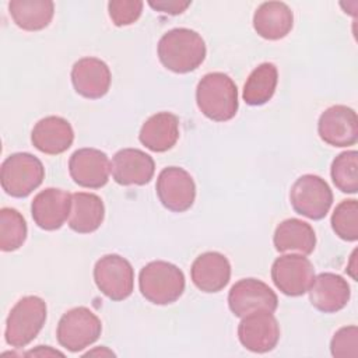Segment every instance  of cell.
<instances>
[{"label": "cell", "mask_w": 358, "mask_h": 358, "mask_svg": "<svg viewBox=\"0 0 358 358\" xmlns=\"http://www.w3.org/2000/svg\"><path fill=\"white\" fill-rule=\"evenodd\" d=\"M157 52L165 69L178 74H186L196 70L204 62L207 48L199 32L189 28H173L161 36Z\"/></svg>", "instance_id": "cell-1"}, {"label": "cell", "mask_w": 358, "mask_h": 358, "mask_svg": "<svg viewBox=\"0 0 358 358\" xmlns=\"http://www.w3.org/2000/svg\"><path fill=\"white\" fill-rule=\"evenodd\" d=\"M196 103L213 122H228L238 112V88L234 80L221 71H213L199 81Z\"/></svg>", "instance_id": "cell-2"}, {"label": "cell", "mask_w": 358, "mask_h": 358, "mask_svg": "<svg viewBox=\"0 0 358 358\" xmlns=\"http://www.w3.org/2000/svg\"><path fill=\"white\" fill-rule=\"evenodd\" d=\"M185 274L173 263L154 260L145 264L138 274L141 295L154 305L176 302L185 291Z\"/></svg>", "instance_id": "cell-3"}, {"label": "cell", "mask_w": 358, "mask_h": 358, "mask_svg": "<svg viewBox=\"0 0 358 358\" xmlns=\"http://www.w3.org/2000/svg\"><path fill=\"white\" fill-rule=\"evenodd\" d=\"M46 313V302L41 296L27 295L18 299L6 320V343L14 348L28 345L42 330Z\"/></svg>", "instance_id": "cell-4"}, {"label": "cell", "mask_w": 358, "mask_h": 358, "mask_svg": "<svg viewBox=\"0 0 358 358\" xmlns=\"http://www.w3.org/2000/svg\"><path fill=\"white\" fill-rule=\"evenodd\" d=\"M43 179V164L29 152H14L1 164L0 183L11 197L22 199L29 196L42 185Z\"/></svg>", "instance_id": "cell-5"}, {"label": "cell", "mask_w": 358, "mask_h": 358, "mask_svg": "<svg viewBox=\"0 0 358 358\" xmlns=\"http://www.w3.org/2000/svg\"><path fill=\"white\" fill-rule=\"evenodd\" d=\"M102 331L99 317L85 306H77L60 317L56 329L59 344L70 352H80L94 344Z\"/></svg>", "instance_id": "cell-6"}, {"label": "cell", "mask_w": 358, "mask_h": 358, "mask_svg": "<svg viewBox=\"0 0 358 358\" xmlns=\"http://www.w3.org/2000/svg\"><path fill=\"white\" fill-rule=\"evenodd\" d=\"M289 201L295 213L317 221L327 215L333 204V192L323 178L306 173L291 186Z\"/></svg>", "instance_id": "cell-7"}, {"label": "cell", "mask_w": 358, "mask_h": 358, "mask_svg": "<svg viewBox=\"0 0 358 358\" xmlns=\"http://www.w3.org/2000/svg\"><path fill=\"white\" fill-rule=\"evenodd\" d=\"M94 281L106 298L123 301L133 292L134 270L130 262L120 255H105L94 266Z\"/></svg>", "instance_id": "cell-8"}, {"label": "cell", "mask_w": 358, "mask_h": 358, "mask_svg": "<svg viewBox=\"0 0 358 358\" xmlns=\"http://www.w3.org/2000/svg\"><path fill=\"white\" fill-rule=\"evenodd\" d=\"M313 278L315 267L303 255H281L273 262L271 280L275 288L287 296H301L306 294Z\"/></svg>", "instance_id": "cell-9"}, {"label": "cell", "mask_w": 358, "mask_h": 358, "mask_svg": "<svg viewBox=\"0 0 358 358\" xmlns=\"http://www.w3.org/2000/svg\"><path fill=\"white\" fill-rule=\"evenodd\" d=\"M155 189L161 204L173 213L189 210L196 199V185L192 175L179 166L164 168L157 178Z\"/></svg>", "instance_id": "cell-10"}, {"label": "cell", "mask_w": 358, "mask_h": 358, "mask_svg": "<svg viewBox=\"0 0 358 358\" xmlns=\"http://www.w3.org/2000/svg\"><path fill=\"white\" fill-rule=\"evenodd\" d=\"M228 306L236 317H243L255 310L275 312L278 298L266 282L257 278H242L231 287Z\"/></svg>", "instance_id": "cell-11"}, {"label": "cell", "mask_w": 358, "mask_h": 358, "mask_svg": "<svg viewBox=\"0 0 358 358\" xmlns=\"http://www.w3.org/2000/svg\"><path fill=\"white\" fill-rule=\"evenodd\" d=\"M238 338L252 352H268L278 344L280 324L273 312L255 310L242 317L238 324Z\"/></svg>", "instance_id": "cell-12"}, {"label": "cell", "mask_w": 358, "mask_h": 358, "mask_svg": "<svg viewBox=\"0 0 358 358\" xmlns=\"http://www.w3.org/2000/svg\"><path fill=\"white\" fill-rule=\"evenodd\" d=\"M319 137L333 147H350L358 141V117L352 108L333 105L317 120Z\"/></svg>", "instance_id": "cell-13"}, {"label": "cell", "mask_w": 358, "mask_h": 358, "mask_svg": "<svg viewBox=\"0 0 358 358\" xmlns=\"http://www.w3.org/2000/svg\"><path fill=\"white\" fill-rule=\"evenodd\" d=\"M69 172L78 186L99 189L109 180L110 161L98 148H80L69 159Z\"/></svg>", "instance_id": "cell-14"}, {"label": "cell", "mask_w": 358, "mask_h": 358, "mask_svg": "<svg viewBox=\"0 0 358 358\" xmlns=\"http://www.w3.org/2000/svg\"><path fill=\"white\" fill-rule=\"evenodd\" d=\"M110 172L117 185L143 186L152 179L155 162L151 155L138 148H123L113 155Z\"/></svg>", "instance_id": "cell-15"}, {"label": "cell", "mask_w": 358, "mask_h": 358, "mask_svg": "<svg viewBox=\"0 0 358 358\" xmlns=\"http://www.w3.org/2000/svg\"><path fill=\"white\" fill-rule=\"evenodd\" d=\"M71 194L63 189L48 187L39 192L31 203L34 222L45 231L59 229L69 220Z\"/></svg>", "instance_id": "cell-16"}, {"label": "cell", "mask_w": 358, "mask_h": 358, "mask_svg": "<svg viewBox=\"0 0 358 358\" xmlns=\"http://www.w3.org/2000/svg\"><path fill=\"white\" fill-rule=\"evenodd\" d=\"M112 74L108 64L98 57H83L71 69V83L77 94L99 99L109 91Z\"/></svg>", "instance_id": "cell-17"}, {"label": "cell", "mask_w": 358, "mask_h": 358, "mask_svg": "<svg viewBox=\"0 0 358 358\" xmlns=\"http://www.w3.org/2000/svg\"><path fill=\"white\" fill-rule=\"evenodd\" d=\"M190 277L200 291L207 294L220 292L231 280V263L220 252H204L194 259Z\"/></svg>", "instance_id": "cell-18"}, {"label": "cell", "mask_w": 358, "mask_h": 358, "mask_svg": "<svg viewBox=\"0 0 358 358\" xmlns=\"http://www.w3.org/2000/svg\"><path fill=\"white\" fill-rule=\"evenodd\" d=\"M308 292L312 306L323 313L341 310L351 296L347 280L334 273H320L316 275Z\"/></svg>", "instance_id": "cell-19"}, {"label": "cell", "mask_w": 358, "mask_h": 358, "mask_svg": "<svg viewBox=\"0 0 358 358\" xmlns=\"http://www.w3.org/2000/svg\"><path fill=\"white\" fill-rule=\"evenodd\" d=\"M31 141L38 151L48 155H57L71 147L74 130L64 117L46 116L35 123Z\"/></svg>", "instance_id": "cell-20"}, {"label": "cell", "mask_w": 358, "mask_h": 358, "mask_svg": "<svg viewBox=\"0 0 358 358\" xmlns=\"http://www.w3.org/2000/svg\"><path fill=\"white\" fill-rule=\"evenodd\" d=\"M294 27V14L282 1L262 3L253 14L256 34L268 41L285 38Z\"/></svg>", "instance_id": "cell-21"}, {"label": "cell", "mask_w": 358, "mask_h": 358, "mask_svg": "<svg viewBox=\"0 0 358 358\" xmlns=\"http://www.w3.org/2000/svg\"><path fill=\"white\" fill-rule=\"evenodd\" d=\"M138 140L154 152L171 150L179 140V117L171 112H158L141 126Z\"/></svg>", "instance_id": "cell-22"}, {"label": "cell", "mask_w": 358, "mask_h": 358, "mask_svg": "<svg viewBox=\"0 0 358 358\" xmlns=\"http://www.w3.org/2000/svg\"><path fill=\"white\" fill-rule=\"evenodd\" d=\"M273 243L280 253H298L308 256L315 250L316 234L310 224L299 218L281 221L273 236Z\"/></svg>", "instance_id": "cell-23"}, {"label": "cell", "mask_w": 358, "mask_h": 358, "mask_svg": "<svg viewBox=\"0 0 358 358\" xmlns=\"http://www.w3.org/2000/svg\"><path fill=\"white\" fill-rule=\"evenodd\" d=\"M105 218V206L99 196L87 192L71 194V208L67 224L77 234L96 231Z\"/></svg>", "instance_id": "cell-24"}, {"label": "cell", "mask_w": 358, "mask_h": 358, "mask_svg": "<svg viewBox=\"0 0 358 358\" xmlns=\"http://www.w3.org/2000/svg\"><path fill=\"white\" fill-rule=\"evenodd\" d=\"M8 13L15 25L24 31H41L46 28L55 14L50 0H11Z\"/></svg>", "instance_id": "cell-25"}, {"label": "cell", "mask_w": 358, "mask_h": 358, "mask_svg": "<svg viewBox=\"0 0 358 358\" xmlns=\"http://www.w3.org/2000/svg\"><path fill=\"white\" fill-rule=\"evenodd\" d=\"M278 70L274 63L264 62L259 64L246 78L242 98L250 106H260L267 103L277 88Z\"/></svg>", "instance_id": "cell-26"}, {"label": "cell", "mask_w": 358, "mask_h": 358, "mask_svg": "<svg viewBox=\"0 0 358 358\" xmlns=\"http://www.w3.org/2000/svg\"><path fill=\"white\" fill-rule=\"evenodd\" d=\"M28 228L20 211L11 207L0 210V249L14 252L20 249L27 239Z\"/></svg>", "instance_id": "cell-27"}, {"label": "cell", "mask_w": 358, "mask_h": 358, "mask_svg": "<svg viewBox=\"0 0 358 358\" xmlns=\"http://www.w3.org/2000/svg\"><path fill=\"white\" fill-rule=\"evenodd\" d=\"M330 175L334 186L354 194L358 190V152L355 150L340 152L331 162Z\"/></svg>", "instance_id": "cell-28"}, {"label": "cell", "mask_w": 358, "mask_h": 358, "mask_svg": "<svg viewBox=\"0 0 358 358\" xmlns=\"http://www.w3.org/2000/svg\"><path fill=\"white\" fill-rule=\"evenodd\" d=\"M331 228L334 234L347 242L358 239V201L355 199L343 200L331 214Z\"/></svg>", "instance_id": "cell-29"}, {"label": "cell", "mask_w": 358, "mask_h": 358, "mask_svg": "<svg viewBox=\"0 0 358 358\" xmlns=\"http://www.w3.org/2000/svg\"><path fill=\"white\" fill-rule=\"evenodd\" d=\"M331 355L336 358L358 357V329L357 326H345L338 329L330 341Z\"/></svg>", "instance_id": "cell-30"}, {"label": "cell", "mask_w": 358, "mask_h": 358, "mask_svg": "<svg viewBox=\"0 0 358 358\" xmlns=\"http://www.w3.org/2000/svg\"><path fill=\"white\" fill-rule=\"evenodd\" d=\"M143 6L144 3L140 0H112L108 3V11L116 27H126L140 18Z\"/></svg>", "instance_id": "cell-31"}, {"label": "cell", "mask_w": 358, "mask_h": 358, "mask_svg": "<svg viewBox=\"0 0 358 358\" xmlns=\"http://www.w3.org/2000/svg\"><path fill=\"white\" fill-rule=\"evenodd\" d=\"M190 4L192 1H180V0H157V1L150 0L148 1V6L151 8L169 15L182 14Z\"/></svg>", "instance_id": "cell-32"}, {"label": "cell", "mask_w": 358, "mask_h": 358, "mask_svg": "<svg viewBox=\"0 0 358 358\" xmlns=\"http://www.w3.org/2000/svg\"><path fill=\"white\" fill-rule=\"evenodd\" d=\"M25 355H36V357H49V355H60L63 357V352L57 350H52L49 345H38L35 350H31L25 352Z\"/></svg>", "instance_id": "cell-33"}, {"label": "cell", "mask_w": 358, "mask_h": 358, "mask_svg": "<svg viewBox=\"0 0 358 358\" xmlns=\"http://www.w3.org/2000/svg\"><path fill=\"white\" fill-rule=\"evenodd\" d=\"M85 357H92V355H101V357H115V352H112L110 350H108L106 347H98L92 351H88L84 354Z\"/></svg>", "instance_id": "cell-34"}]
</instances>
